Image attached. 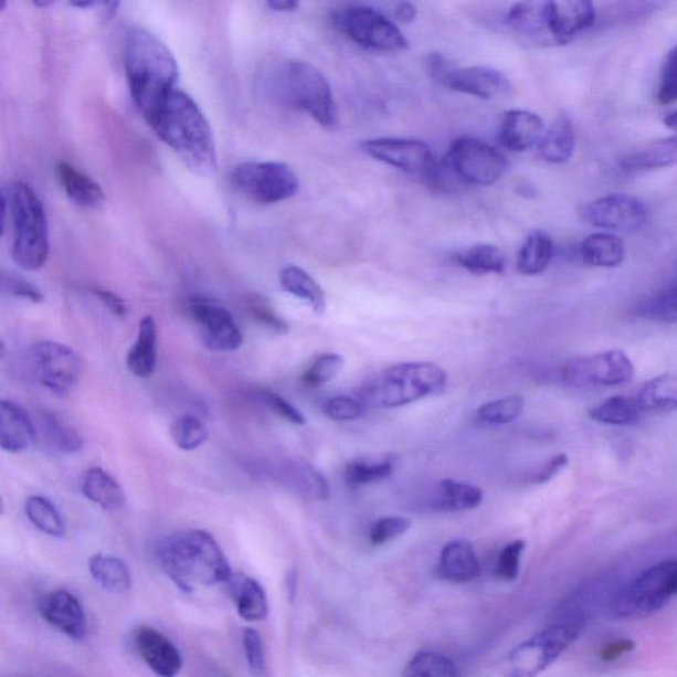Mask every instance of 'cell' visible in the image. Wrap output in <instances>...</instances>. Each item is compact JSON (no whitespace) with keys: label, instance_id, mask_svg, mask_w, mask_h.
I'll return each mask as SVG.
<instances>
[{"label":"cell","instance_id":"obj_12","mask_svg":"<svg viewBox=\"0 0 677 677\" xmlns=\"http://www.w3.org/2000/svg\"><path fill=\"white\" fill-rule=\"evenodd\" d=\"M368 156L394 169L411 173L429 184L441 182V166L431 147L419 139L380 138L366 140Z\"/></svg>","mask_w":677,"mask_h":677},{"label":"cell","instance_id":"obj_58","mask_svg":"<svg viewBox=\"0 0 677 677\" xmlns=\"http://www.w3.org/2000/svg\"><path fill=\"white\" fill-rule=\"evenodd\" d=\"M635 643L628 639H621L610 643L605 648H602L601 659L603 662H613L620 659L621 656L634 652Z\"/></svg>","mask_w":677,"mask_h":677},{"label":"cell","instance_id":"obj_15","mask_svg":"<svg viewBox=\"0 0 677 677\" xmlns=\"http://www.w3.org/2000/svg\"><path fill=\"white\" fill-rule=\"evenodd\" d=\"M191 317L199 326L201 343L212 352H233L243 346V334L230 310L205 298H192Z\"/></svg>","mask_w":677,"mask_h":677},{"label":"cell","instance_id":"obj_50","mask_svg":"<svg viewBox=\"0 0 677 677\" xmlns=\"http://www.w3.org/2000/svg\"><path fill=\"white\" fill-rule=\"evenodd\" d=\"M656 98L662 105H671L677 101V45L667 53L663 63Z\"/></svg>","mask_w":677,"mask_h":677},{"label":"cell","instance_id":"obj_33","mask_svg":"<svg viewBox=\"0 0 677 677\" xmlns=\"http://www.w3.org/2000/svg\"><path fill=\"white\" fill-rule=\"evenodd\" d=\"M279 283L286 293L305 302L319 317L325 315L327 307L326 293L310 274L298 266H286L279 273Z\"/></svg>","mask_w":677,"mask_h":677},{"label":"cell","instance_id":"obj_31","mask_svg":"<svg viewBox=\"0 0 677 677\" xmlns=\"http://www.w3.org/2000/svg\"><path fill=\"white\" fill-rule=\"evenodd\" d=\"M539 156L552 165L567 163L575 150V133L571 120L560 117L542 134Z\"/></svg>","mask_w":677,"mask_h":677},{"label":"cell","instance_id":"obj_16","mask_svg":"<svg viewBox=\"0 0 677 677\" xmlns=\"http://www.w3.org/2000/svg\"><path fill=\"white\" fill-rule=\"evenodd\" d=\"M647 208L630 194L613 193L592 201L582 211L590 225L613 232H636L647 223Z\"/></svg>","mask_w":677,"mask_h":677},{"label":"cell","instance_id":"obj_53","mask_svg":"<svg viewBox=\"0 0 677 677\" xmlns=\"http://www.w3.org/2000/svg\"><path fill=\"white\" fill-rule=\"evenodd\" d=\"M526 549V541L516 540L503 548L496 561V575L505 581H515L520 572V559Z\"/></svg>","mask_w":677,"mask_h":677},{"label":"cell","instance_id":"obj_39","mask_svg":"<svg viewBox=\"0 0 677 677\" xmlns=\"http://www.w3.org/2000/svg\"><path fill=\"white\" fill-rule=\"evenodd\" d=\"M589 417L599 424L609 426H633L641 420V409L635 399L613 395L601 404L589 409Z\"/></svg>","mask_w":677,"mask_h":677},{"label":"cell","instance_id":"obj_22","mask_svg":"<svg viewBox=\"0 0 677 677\" xmlns=\"http://www.w3.org/2000/svg\"><path fill=\"white\" fill-rule=\"evenodd\" d=\"M35 437V426L29 412L17 402H0V447L7 453H22Z\"/></svg>","mask_w":677,"mask_h":677},{"label":"cell","instance_id":"obj_20","mask_svg":"<svg viewBox=\"0 0 677 677\" xmlns=\"http://www.w3.org/2000/svg\"><path fill=\"white\" fill-rule=\"evenodd\" d=\"M137 652L159 677H177L183 667L182 654L167 636L152 627H140L134 635Z\"/></svg>","mask_w":677,"mask_h":677},{"label":"cell","instance_id":"obj_34","mask_svg":"<svg viewBox=\"0 0 677 677\" xmlns=\"http://www.w3.org/2000/svg\"><path fill=\"white\" fill-rule=\"evenodd\" d=\"M580 256L589 266L616 267L625 260L622 240L612 233H594L582 241Z\"/></svg>","mask_w":677,"mask_h":677},{"label":"cell","instance_id":"obj_48","mask_svg":"<svg viewBox=\"0 0 677 677\" xmlns=\"http://www.w3.org/2000/svg\"><path fill=\"white\" fill-rule=\"evenodd\" d=\"M246 307L252 319L265 327L266 330L277 335L289 332V324H287L283 317H279L277 311L274 310L273 306L265 298L258 297V295H252L250 300H247Z\"/></svg>","mask_w":677,"mask_h":677},{"label":"cell","instance_id":"obj_47","mask_svg":"<svg viewBox=\"0 0 677 677\" xmlns=\"http://www.w3.org/2000/svg\"><path fill=\"white\" fill-rule=\"evenodd\" d=\"M639 314L643 318L677 324V285L643 302Z\"/></svg>","mask_w":677,"mask_h":677},{"label":"cell","instance_id":"obj_36","mask_svg":"<svg viewBox=\"0 0 677 677\" xmlns=\"http://www.w3.org/2000/svg\"><path fill=\"white\" fill-rule=\"evenodd\" d=\"M553 257L552 237L546 232L535 231L522 244L516 266L522 276H539L552 264Z\"/></svg>","mask_w":677,"mask_h":677},{"label":"cell","instance_id":"obj_18","mask_svg":"<svg viewBox=\"0 0 677 677\" xmlns=\"http://www.w3.org/2000/svg\"><path fill=\"white\" fill-rule=\"evenodd\" d=\"M40 615L71 639L83 641L88 633V623L82 603L68 590L59 589L38 600Z\"/></svg>","mask_w":677,"mask_h":677},{"label":"cell","instance_id":"obj_24","mask_svg":"<svg viewBox=\"0 0 677 677\" xmlns=\"http://www.w3.org/2000/svg\"><path fill=\"white\" fill-rule=\"evenodd\" d=\"M479 573L478 556L470 541L454 540L442 549L437 567V575L441 580L468 582L477 579Z\"/></svg>","mask_w":677,"mask_h":677},{"label":"cell","instance_id":"obj_62","mask_svg":"<svg viewBox=\"0 0 677 677\" xmlns=\"http://www.w3.org/2000/svg\"><path fill=\"white\" fill-rule=\"evenodd\" d=\"M287 588H289V594L294 596L295 592H297V574L294 572L287 578Z\"/></svg>","mask_w":677,"mask_h":677},{"label":"cell","instance_id":"obj_51","mask_svg":"<svg viewBox=\"0 0 677 677\" xmlns=\"http://www.w3.org/2000/svg\"><path fill=\"white\" fill-rule=\"evenodd\" d=\"M257 398L269 411L277 414L278 417L290 422L293 425L302 426L306 424L305 415L297 408L285 400L283 395L269 391V389H260Z\"/></svg>","mask_w":677,"mask_h":677},{"label":"cell","instance_id":"obj_13","mask_svg":"<svg viewBox=\"0 0 677 677\" xmlns=\"http://www.w3.org/2000/svg\"><path fill=\"white\" fill-rule=\"evenodd\" d=\"M635 374L632 359L622 350H609L569 360L562 368L564 383L574 388L618 387Z\"/></svg>","mask_w":677,"mask_h":677},{"label":"cell","instance_id":"obj_54","mask_svg":"<svg viewBox=\"0 0 677 677\" xmlns=\"http://www.w3.org/2000/svg\"><path fill=\"white\" fill-rule=\"evenodd\" d=\"M324 412L328 419L334 421H353L363 415L364 404L361 400L350 398V395H337L326 401Z\"/></svg>","mask_w":677,"mask_h":677},{"label":"cell","instance_id":"obj_46","mask_svg":"<svg viewBox=\"0 0 677 677\" xmlns=\"http://www.w3.org/2000/svg\"><path fill=\"white\" fill-rule=\"evenodd\" d=\"M345 367V359L338 353H321L302 374V381L308 387H321L338 377Z\"/></svg>","mask_w":677,"mask_h":677},{"label":"cell","instance_id":"obj_1","mask_svg":"<svg viewBox=\"0 0 677 677\" xmlns=\"http://www.w3.org/2000/svg\"><path fill=\"white\" fill-rule=\"evenodd\" d=\"M125 72L134 104L149 123L177 91V59L156 33L133 27L126 38Z\"/></svg>","mask_w":677,"mask_h":677},{"label":"cell","instance_id":"obj_26","mask_svg":"<svg viewBox=\"0 0 677 677\" xmlns=\"http://www.w3.org/2000/svg\"><path fill=\"white\" fill-rule=\"evenodd\" d=\"M507 23L512 31L529 42L553 45L548 31L546 2H522L512 6L507 15Z\"/></svg>","mask_w":677,"mask_h":677},{"label":"cell","instance_id":"obj_25","mask_svg":"<svg viewBox=\"0 0 677 677\" xmlns=\"http://www.w3.org/2000/svg\"><path fill=\"white\" fill-rule=\"evenodd\" d=\"M158 330L157 321L151 315L140 320L136 341L127 353L126 366L134 377L150 378L157 368Z\"/></svg>","mask_w":677,"mask_h":677},{"label":"cell","instance_id":"obj_57","mask_svg":"<svg viewBox=\"0 0 677 677\" xmlns=\"http://www.w3.org/2000/svg\"><path fill=\"white\" fill-rule=\"evenodd\" d=\"M93 293H95L96 297L101 302H103V305L114 315V317H126L127 306L125 304V300L118 297L116 293L106 289H101V287H96V289H93Z\"/></svg>","mask_w":677,"mask_h":677},{"label":"cell","instance_id":"obj_60","mask_svg":"<svg viewBox=\"0 0 677 677\" xmlns=\"http://www.w3.org/2000/svg\"><path fill=\"white\" fill-rule=\"evenodd\" d=\"M274 11L292 12L298 9L299 2L297 0H272L266 3Z\"/></svg>","mask_w":677,"mask_h":677},{"label":"cell","instance_id":"obj_30","mask_svg":"<svg viewBox=\"0 0 677 677\" xmlns=\"http://www.w3.org/2000/svg\"><path fill=\"white\" fill-rule=\"evenodd\" d=\"M82 489L85 498L95 503L104 511H119L125 506L126 496L123 487L103 468H89L84 474Z\"/></svg>","mask_w":677,"mask_h":677},{"label":"cell","instance_id":"obj_63","mask_svg":"<svg viewBox=\"0 0 677 677\" xmlns=\"http://www.w3.org/2000/svg\"><path fill=\"white\" fill-rule=\"evenodd\" d=\"M73 7H83V9H88V7L96 6V2H75L71 3Z\"/></svg>","mask_w":677,"mask_h":677},{"label":"cell","instance_id":"obj_27","mask_svg":"<svg viewBox=\"0 0 677 677\" xmlns=\"http://www.w3.org/2000/svg\"><path fill=\"white\" fill-rule=\"evenodd\" d=\"M675 165H677V136L653 140L621 159V167L626 171L658 170Z\"/></svg>","mask_w":677,"mask_h":677},{"label":"cell","instance_id":"obj_52","mask_svg":"<svg viewBox=\"0 0 677 677\" xmlns=\"http://www.w3.org/2000/svg\"><path fill=\"white\" fill-rule=\"evenodd\" d=\"M243 646L247 666L254 677H265L266 660L264 642L257 630L245 628L243 634Z\"/></svg>","mask_w":677,"mask_h":677},{"label":"cell","instance_id":"obj_9","mask_svg":"<svg viewBox=\"0 0 677 677\" xmlns=\"http://www.w3.org/2000/svg\"><path fill=\"white\" fill-rule=\"evenodd\" d=\"M234 189L261 204L289 200L299 191V178L290 166L279 162H245L231 173Z\"/></svg>","mask_w":677,"mask_h":677},{"label":"cell","instance_id":"obj_37","mask_svg":"<svg viewBox=\"0 0 677 677\" xmlns=\"http://www.w3.org/2000/svg\"><path fill=\"white\" fill-rule=\"evenodd\" d=\"M281 474L287 485L308 499L326 500L330 495L324 475L304 461L287 462Z\"/></svg>","mask_w":677,"mask_h":677},{"label":"cell","instance_id":"obj_23","mask_svg":"<svg viewBox=\"0 0 677 677\" xmlns=\"http://www.w3.org/2000/svg\"><path fill=\"white\" fill-rule=\"evenodd\" d=\"M228 594L237 609L241 618L260 622L269 613V603L261 583L244 573H234L225 581Z\"/></svg>","mask_w":677,"mask_h":677},{"label":"cell","instance_id":"obj_55","mask_svg":"<svg viewBox=\"0 0 677 677\" xmlns=\"http://www.w3.org/2000/svg\"><path fill=\"white\" fill-rule=\"evenodd\" d=\"M2 285L3 290L13 295V297L23 298L33 302V304H42L44 300V295L35 285L20 278L17 274H3Z\"/></svg>","mask_w":677,"mask_h":677},{"label":"cell","instance_id":"obj_7","mask_svg":"<svg viewBox=\"0 0 677 677\" xmlns=\"http://www.w3.org/2000/svg\"><path fill=\"white\" fill-rule=\"evenodd\" d=\"M677 596V560L662 561L643 572L615 594V616L639 620L658 613Z\"/></svg>","mask_w":677,"mask_h":677},{"label":"cell","instance_id":"obj_29","mask_svg":"<svg viewBox=\"0 0 677 677\" xmlns=\"http://www.w3.org/2000/svg\"><path fill=\"white\" fill-rule=\"evenodd\" d=\"M642 413H671L677 411V371L656 377L642 387L635 398Z\"/></svg>","mask_w":677,"mask_h":677},{"label":"cell","instance_id":"obj_32","mask_svg":"<svg viewBox=\"0 0 677 677\" xmlns=\"http://www.w3.org/2000/svg\"><path fill=\"white\" fill-rule=\"evenodd\" d=\"M484 501V491L465 482L444 479L435 491L433 507L441 512H464L477 508Z\"/></svg>","mask_w":677,"mask_h":677},{"label":"cell","instance_id":"obj_8","mask_svg":"<svg viewBox=\"0 0 677 677\" xmlns=\"http://www.w3.org/2000/svg\"><path fill=\"white\" fill-rule=\"evenodd\" d=\"M581 628V621H562L521 643L509 655L511 675L514 677H536L546 671L579 638Z\"/></svg>","mask_w":677,"mask_h":677},{"label":"cell","instance_id":"obj_2","mask_svg":"<svg viewBox=\"0 0 677 677\" xmlns=\"http://www.w3.org/2000/svg\"><path fill=\"white\" fill-rule=\"evenodd\" d=\"M178 158L200 177L218 170V150L210 123L194 99L173 91L149 123Z\"/></svg>","mask_w":677,"mask_h":677},{"label":"cell","instance_id":"obj_56","mask_svg":"<svg viewBox=\"0 0 677 677\" xmlns=\"http://www.w3.org/2000/svg\"><path fill=\"white\" fill-rule=\"evenodd\" d=\"M568 455L567 454H558L554 455L551 459L547 462L544 466L540 468L538 473L533 475L532 484L535 485H544L547 482L552 480L556 475L560 472L564 470L568 466Z\"/></svg>","mask_w":677,"mask_h":677},{"label":"cell","instance_id":"obj_43","mask_svg":"<svg viewBox=\"0 0 677 677\" xmlns=\"http://www.w3.org/2000/svg\"><path fill=\"white\" fill-rule=\"evenodd\" d=\"M404 677H461L457 666L446 655L419 653L408 663Z\"/></svg>","mask_w":677,"mask_h":677},{"label":"cell","instance_id":"obj_59","mask_svg":"<svg viewBox=\"0 0 677 677\" xmlns=\"http://www.w3.org/2000/svg\"><path fill=\"white\" fill-rule=\"evenodd\" d=\"M394 17L400 23H412L415 17H417V9L411 2H401L395 7Z\"/></svg>","mask_w":677,"mask_h":677},{"label":"cell","instance_id":"obj_5","mask_svg":"<svg viewBox=\"0 0 677 677\" xmlns=\"http://www.w3.org/2000/svg\"><path fill=\"white\" fill-rule=\"evenodd\" d=\"M12 224V258L24 271H39L50 256L49 220L29 184L13 182L2 192Z\"/></svg>","mask_w":677,"mask_h":677},{"label":"cell","instance_id":"obj_19","mask_svg":"<svg viewBox=\"0 0 677 677\" xmlns=\"http://www.w3.org/2000/svg\"><path fill=\"white\" fill-rule=\"evenodd\" d=\"M546 13L553 45L572 42L595 22V7L588 0L546 2Z\"/></svg>","mask_w":677,"mask_h":677},{"label":"cell","instance_id":"obj_64","mask_svg":"<svg viewBox=\"0 0 677 677\" xmlns=\"http://www.w3.org/2000/svg\"><path fill=\"white\" fill-rule=\"evenodd\" d=\"M33 3H35L39 7H43V9H44V7H50V6L53 4V2H44V0H43V2H42V0H35V2H33Z\"/></svg>","mask_w":677,"mask_h":677},{"label":"cell","instance_id":"obj_11","mask_svg":"<svg viewBox=\"0 0 677 677\" xmlns=\"http://www.w3.org/2000/svg\"><path fill=\"white\" fill-rule=\"evenodd\" d=\"M444 166L464 183L493 186L507 172L508 160L484 140L461 137L448 147Z\"/></svg>","mask_w":677,"mask_h":677},{"label":"cell","instance_id":"obj_28","mask_svg":"<svg viewBox=\"0 0 677 677\" xmlns=\"http://www.w3.org/2000/svg\"><path fill=\"white\" fill-rule=\"evenodd\" d=\"M56 171L60 183L73 203L88 210H96L104 204V190L95 179L66 162H60Z\"/></svg>","mask_w":677,"mask_h":677},{"label":"cell","instance_id":"obj_3","mask_svg":"<svg viewBox=\"0 0 677 677\" xmlns=\"http://www.w3.org/2000/svg\"><path fill=\"white\" fill-rule=\"evenodd\" d=\"M157 558L166 574L186 593L198 586L225 583L232 574L223 549L203 529L167 536L159 542Z\"/></svg>","mask_w":677,"mask_h":677},{"label":"cell","instance_id":"obj_38","mask_svg":"<svg viewBox=\"0 0 677 677\" xmlns=\"http://www.w3.org/2000/svg\"><path fill=\"white\" fill-rule=\"evenodd\" d=\"M455 264L467 272L485 276V274H503L506 271L507 260L499 247L489 244H478L464 252L454 254Z\"/></svg>","mask_w":677,"mask_h":677},{"label":"cell","instance_id":"obj_42","mask_svg":"<svg viewBox=\"0 0 677 677\" xmlns=\"http://www.w3.org/2000/svg\"><path fill=\"white\" fill-rule=\"evenodd\" d=\"M43 433L46 442L59 452L73 454L82 451L84 441L76 429L65 424L55 414L45 413L42 417Z\"/></svg>","mask_w":677,"mask_h":677},{"label":"cell","instance_id":"obj_21","mask_svg":"<svg viewBox=\"0 0 677 677\" xmlns=\"http://www.w3.org/2000/svg\"><path fill=\"white\" fill-rule=\"evenodd\" d=\"M546 127L538 114L527 110H508L501 118L499 139L509 151L521 152L540 142Z\"/></svg>","mask_w":677,"mask_h":677},{"label":"cell","instance_id":"obj_45","mask_svg":"<svg viewBox=\"0 0 677 677\" xmlns=\"http://www.w3.org/2000/svg\"><path fill=\"white\" fill-rule=\"evenodd\" d=\"M171 437L180 451L192 452L205 444L208 431L203 421L186 414L173 421Z\"/></svg>","mask_w":677,"mask_h":677},{"label":"cell","instance_id":"obj_10","mask_svg":"<svg viewBox=\"0 0 677 677\" xmlns=\"http://www.w3.org/2000/svg\"><path fill=\"white\" fill-rule=\"evenodd\" d=\"M334 20L347 38L366 50L379 52L408 50V40L402 35L398 24L372 7H347L335 12Z\"/></svg>","mask_w":677,"mask_h":677},{"label":"cell","instance_id":"obj_40","mask_svg":"<svg viewBox=\"0 0 677 677\" xmlns=\"http://www.w3.org/2000/svg\"><path fill=\"white\" fill-rule=\"evenodd\" d=\"M393 455H381L378 458L353 459L345 467V478L348 485L358 487L377 484L391 477L394 470Z\"/></svg>","mask_w":677,"mask_h":677},{"label":"cell","instance_id":"obj_44","mask_svg":"<svg viewBox=\"0 0 677 677\" xmlns=\"http://www.w3.org/2000/svg\"><path fill=\"white\" fill-rule=\"evenodd\" d=\"M525 399L521 395L489 401L478 408L477 419L489 425H507L518 420L525 411Z\"/></svg>","mask_w":677,"mask_h":677},{"label":"cell","instance_id":"obj_61","mask_svg":"<svg viewBox=\"0 0 677 677\" xmlns=\"http://www.w3.org/2000/svg\"><path fill=\"white\" fill-rule=\"evenodd\" d=\"M663 123H665L668 129H671L677 134V109L668 112L665 118H663Z\"/></svg>","mask_w":677,"mask_h":677},{"label":"cell","instance_id":"obj_35","mask_svg":"<svg viewBox=\"0 0 677 677\" xmlns=\"http://www.w3.org/2000/svg\"><path fill=\"white\" fill-rule=\"evenodd\" d=\"M89 572L105 592L124 594L131 588V573L129 567L114 556L97 553L89 560Z\"/></svg>","mask_w":677,"mask_h":677},{"label":"cell","instance_id":"obj_49","mask_svg":"<svg viewBox=\"0 0 677 677\" xmlns=\"http://www.w3.org/2000/svg\"><path fill=\"white\" fill-rule=\"evenodd\" d=\"M412 527L411 519L402 516H387L373 522L370 531V540L374 547L388 544L394 539L401 538Z\"/></svg>","mask_w":677,"mask_h":677},{"label":"cell","instance_id":"obj_14","mask_svg":"<svg viewBox=\"0 0 677 677\" xmlns=\"http://www.w3.org/2000/svg\"><path fill=\"white\" fill-rule=\"evenodd\" d=\"M32 364L39 383L59 395L68 394L82 378L78 355L57 341H40L33 347Z\"/></svg>","mask_w":677,"mask_h":677},{"label":"cell","instance_id":"obj_6","mask_svg":"<svg viewBox=\"0 0 677 677\" xmlns=\"http://www.w3.org/2000/svg\"><path fill=\"white\" fill-rule=\"evenodd\" d=\"M447 374L429 361L395 364L368 381L361 402L377 408H401L444 393Z\"/></svg>","mask_w":677,"mask_h":677},{"label":"cell","instance_id":"obj_17","mask_svg":"<svg viewBox=\"0 0 677 677\" xmlns=\"http://www.w3.org/2000/svg\"><path fill=\"white\" fill-rule=\"evenodd\" d=\"M437 82L446 89L480 99H491L511 91V82L500 71L488 65L466 68H455L451 65Z\"/></svg>","mask_w":677,"mask_h":677},{"label":"cell","instance_id":"obj_41","mask_svg":"<svg viewBox=\"0 0 677 677\" xmlns=\"http://www.w3.org/2000/svg\"><path fill=\"white\" fill-rule=\"evenodd\" d=\"M27 518L51 538L63 539L65 536V525L62 515L50 499L44 496L33 495L25 501Z\"/></svg>","mask_w":677,"mask_h":677},{"label":"cell","instance_id":"obj_4","mask_svg":"<svg viewBox=\"0 0 677 677\" xmlns=\"http://www.w3.org/2000/svg\"><path fill=\"white\" fill-rule=\"evenodd\" d=\"M267 88L281 104L310 114L325 129L338 126L339 110L331 86L314 65L286 60L271 71Z\"/></svg>","mask_w":677,"mask_h":677}]
</instances>
